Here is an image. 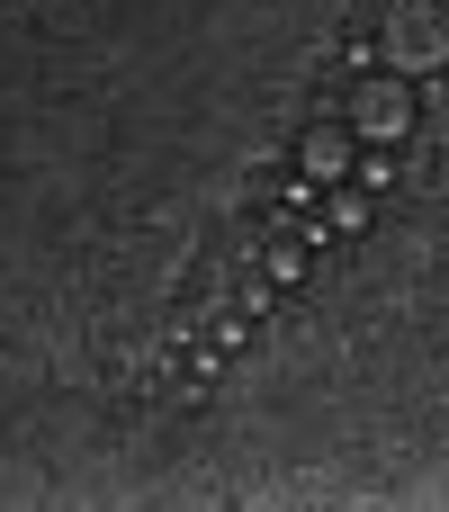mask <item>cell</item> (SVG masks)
Masks as SVG:
<instances>
[{"label": "cell", "mask_w": 449, "mask_h": 512, "mask_svg": "<svg viewBox=\"0 0 449 512\" xmlns=\"http://www.w3.org/2000/svg\"><path fill=\"white\" fill-rule=\"evenodd\" d=\"M414 72H369L360 90H351V108H342V126L360 135V144H405L414 135Z\"/></svg>", "instance_id": "1"}, {"label": "cell", "mask_w": 449, "mask_h": 512, "mask_svg": "<svg viewBox=\"0 0 449 512\" xmlns=\"http://www.w3.org/2000/svg\"><path fill=\"white\" fill-rule=\"evenodd\" d=\"M351 153H360V135H351V126H315V135H306V180H324V189H333V180H351Z\"/></svg>", "instance_id": "3"}, {"label": "cell", "mask_w": 449, "mask_h": 512, "mask_svg": "<svg viewBox=\"0 0 449 512\" xmlns=\"http://www.w3.org/2000/svg\"><path fill=\"white\" fill-rule=\"evenodd\" d=\"M441 9H449V0H441Z\"/></svg>", "instance_id": "5"}, {"label": "cell", "mask_w": 449, "mask_h": 512, "mask_svg": "<svg viewBox=\"0 0 449 512\" xmlns=\"http://www.w3.org/2000/svg\"><path fill=\"white\" fill-rule=\"evenodd\" d=\"M324 234H369V189H333V207H324Z\"/></svg>", "instance_id": "4"}, {"label": "cell", "mask_w": 449, "mask_h": 512, "mask_svg": "<svg viewBox=\"0 0 449 512\" xmlns=\"http://www.w3.org/2000/svg\"><path fill=\"white\" fill-rule=\"evenodd\" d=\"M387 54H396V72H441L449 63V9L441 0H405L396 27H387Z\"/></svg>", "instance_id": "2"}]
</instances>
